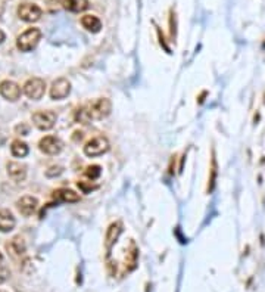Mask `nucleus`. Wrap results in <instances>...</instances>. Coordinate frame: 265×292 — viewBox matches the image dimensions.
<instances>
[{
	"instance_id": "nucleus-2",
	"label": "nucleus",
	"mask_w": 265,
	"mask_h": 292,
	"mask_svg": "<svg viewBox=\"0 0 265 292\" xmlns=\"http://www.w3.org/2000/svg\"><path fill=\"white\" fill-rule=\"evenodd\" d=\"M40 39H42V31H40V30L28 28L25 30V31L18 37L16 46H18V49L22 50V52H29V50H32V49L39 44Z\"/></svg>"
},
{
	"instance_id": "nucleus-12",
	"label": "nucleus",
	"mask_w": 265,
	"mask_h": 292,
	"mask_svg": "<svg viewBox=\"0 0 265 292\" xmlns=\"http://www.w3.org/2000/svg\"><path fill=\"white\" fill-rule=\"evenodd\" d=\"M52 198L58 202H78L80 195L71 189H58L53 192Z\"/></svg>"
},
{
	"instance_id": "nucleus-9",
	"label": "nucleus",
	"mask_w": 265,
	"mask_h": 292,
	"mask_svg": "<svg viewBox=\"0 0 265 292\" xmlns=\"http://www.w3.org/2000/svg\"><path fill=\"white\" fill-rule=\"evenodd\" d=\"M40 151L47 154V155H58L62 151V142L55 136H46L40 140Z\"/></svg>"
},
{
	"instance_id": "nucleus-23",
	"label": "nucleus",
	"mask_w": 265,
	"mask_h": 292,
	"mask_svg": "<svg viewBox=\"0 0 265 292\" xmlns=\"http://www.w3.org/2000/svg\"><path fill=\"white\" fill-rule=\"evenodd\" d=\"M49 6H56V5H59V3H62L63 0H44Z\"/></svg>"
},
{
	"instance_id": "nucleus-20",
	"label": "nucleus",
	"mask_w": 265,
	"mask_h": 292,
	"mask_svg": "<svg viewBox=\"0 0 265 292\" xmlns=\"http://www.w3.org/2000/svg\"><path fill=\"white\" fill-rule=\"evenodd\" d=\"M9 275H11L9 269L0 264V285H2L3 282H6V280H8V278H9Z\"/></svg>"
},
{
	"instance_id": "nucleus-24",
	"label": "nucleus",
	"mask_w": 265,
	"mask_h": 292,
	"mask_svg": "<svg viewBox=\"0 0 265 292\" xmlns=\"http://www.w3.org/2000/svg\"><path fill=\"white\" fill-rule=\"evenodd\" d=\"M5 37H6V36H5V33H3V31L0 30V43H3V40H5Z\"/></svg>"
},
{
	"instance_id": "nucleus-7",
	"label": "nucleus",
	"mask_w": 265,
	"mask_h": 292,
	"mask_svg": "<svg viewBox=\"0 0 265 292\" xmlns=\"http://www.w3.org/2000/svg\"><path fill=\"white\" fill-rule=\"evenodd\" d=\"M70 93H71V83L67 78H63V77L55 80L52 87H50V98L55 99V101L67 98Z\"/></svg>"
},
{
	"instance_id": "nucleus-19",
	"label": "nucleus",
	"mask_w": 265,
	"mask_h": 292,
	"mask_svg": "<svg viewBox=\"0 0 265 292\" xmlns=\"http://www.w3.org/2000/svg\"><path fill=\"white\" fill-rule=\"evenodd\" d=\"M101 174H102V168L99 165H90V167H87V170H86V176H87L88 179H91V180L97 179Z\"/></svg>"
},
{
	"instance_id": "nucleus-15",
	"label": "nucleus",
	"mask_w": 265,
	"mask_h": 292,
	"mask_svg": "<svg viewBox=\"0 0 265 292\" xmlns=\"http://www.w3.org/2000/svg\"><path fill=\"white\" fill-rule=\"evenodd\" d=\"M81 24L90 33H99L102 30V21L94 15H84L81 18Z\"/></svg>"
},
{
	"instance_id": "nucleus-25",
	"label": "nucleus",
	"mask_w": 265,
	"mask_h": 292,
	"mask_svg": "<svg viewBox=\"0 0 265 292\" xmlns=\"http://www.w3.org/2000/svg\"><path fill=\"white\" fill-rule=\"evenodd\" d=\"M2 260H3V255H2V252H0V263H2Z\"/></svg>"
},
{
	"instance_id": "nucleus-10",
	"label": "nucleus",
	"mask_w": 265,
	"mask_h": 292,
	"mask_svg": "<svg viewBox=\"0 0 265 292\" xmlns=\"http://www.w3.org/2000/svg\"><path fill=\"white\" fill-rule=\"evenodd\" d=\"M121 232H122V223L117 221V223H112V224L109 226V229H108V232H106V236H105V248H106L108 252L115 245V242L118 241Z\"/></svg>"
},
{
	"instance_id": "nucleus-11",
	"label": "nucleus",
	"mask_w": 265,
	"mask_h": 292,
	"mask_svg": "<svg viewBox=\"0 0 265 292\" xmlns=\"http://www.w3.org/2000/svg\"><path fill=\"white\" fill-rule=\"evenodd\" d=\"M18 210H19V213L22 214V216H25V217H29L36 210H37V205H39V201H37V198H34V196H22L18 202Z\"/></svg>"
},
{
	"instance_id": "nucleus-13",
	"label": "nucleus",
	"mask_w": 265,
	"mask_h": 292,
	"mask_svg": "<svg viewBox=\"0 0 265 292\" xmlns=\"http://www.w3.org/2000/svg\"><path fill=\"white\" fill-rule=\"evenodd\" d=\"M8 174L15 182H22L27 176V167L19 162H9L8 164Z\"/></svg>"
},
{
	"instance_id": "nucleus-18",
	"label": "nucleus",
	"mask_w": 265,
	"mask_h": 292,
	"mask_svg": "<svg viewBox=\"0 0 265 292\" xmlns=\"http://www.w3.org/2000/svg\"><path fill=\"white\" fill-rule=\"evenodd\" d=\"M11 152L16 158H24L28 155V146L21 140H14L12 146H11Z\"/></svg>"
},
{
	"instance_id": "nucleus-21",
	"label": "nucleus",
	"mask_w": 265,
	"mask_h": 292,
	"mask_svg": "<svg viewBox=\"0 0 265 292\" xmlns=\"http://www.w3.org/2000/svg\"><path fill=\"white\" fill-rule=\"evenodd\" d=\"M53 170H56V167H53ZM62 171H63V170H62V167H58V170H56V171H50V170H49V171H46V176H47V177H53V176H59Z\"/></svg>"
},
{
	"instance_id": "nucleus-22",
	"label": "nucleus",
	"mask_w": 265,
	"mask_h": 292,
	"mask_svg": "<svg viewBox=\"0 0 265 292\" xmlns=\"http://www.w3.org/2000/svg\"><path fill=\"white\" fill-rule=\"evenodd\" d=\"M16 132H22V134L25 136V134L28 133V127H27V126H18V127H16Z\"/></svg>"
},
{
	"instance_id": "nucleus-3",
	"label": "nucleus",
	"mask_w": 265,
	"mask_h": 292,
	"mask_svg": "<svg viewBox=\"0 0 265 292\" xmlns=\"http://www.w3.org/2000/svg\"><path fill=\"white\" fill-rule=\"evenodd\" d=\"M109 149H111L109 140L106 137H103V136H97V137H93L91 140H88L86 143L84 154L90 158H94V157H101L103 154H106Z\"/></svg>"
},
{
	"instance_id": "nucleus-16",
	"label": "nucleus",
	"mask_w": 265,
	"mask_h": 292,
	"mask_svg": "<svg viewBox=\"0 0 265 292\" xmlns=\"http://www.w3.org/2000/svg\"><path fill=\"white\" fill-rule=\"evenodd\" d=\"M62 5L70 12H83L90 6L88 0H63Z\"/></svg>"
},
{
	"instance_id": "nucleus-4",
	"label": "nucleus",
	"mask_w": 265,
	"mask_h": 292,
	"mask_svg": "<svg viewBox=\"0 0 265 292\" xmlns=\"http://www.w3.org/2000/svg\"><path fill=\"white\" fill-rule=\"evenodd\" d=\"M44 92H46V83L42 78H37V77L29 78L24 84V93L31 101H40L43 98Z\"/></svg>"
},
{
	"instance_id": "nucleus-17",
	"label": "nucleus",
	"mask_w": 265,
	"mask_h": 292,
	"mask_svg": "<svg viewBox=\"0 0 265 292\" xmlns=\"http://www.w3.org/2000/svg\"><path fill=\"white\" fill-rule=\"evenodd\" d=\"M6 247L9 251H12V254H15V255H22L25 252V244H24V239L21 236H15L11 241V244H8Z\"/></svg>"
},
{
	"instance_id": "nucleus-8",
	"label": "nucleus",
	"mask_w": 265,
	"mask_h": 292,
	"mask_svg": "<svg viewBox=\"0 0 265 292\" xmlns=\"http://www.w3.org/2000/svg\"><path fill=\"white\" fill-rule=\"evenodd\" d=\"M0 95L11 102H16L21 96V89L14 81L5 80L0 83Z\"/></svg>"
},
{
	"instance_id": "nucleus-26",
	"label": "nucleus",
	"mask_w": 265,
	"mask_h": 292,
	"mask_svg": "<svg viewBox=\"0 0 265 292\" xmlns=\"http://www.w3.org/2000/svg\"><path fill=\"white\" fill-rule=\"evenodd\" d=\"M0 292H5V291H0Z\"/></svg>"
},
{
	"instance_id": "nucleus-1",
	"label": "nucleus",
	"mask_w": 265,
	"mask_h": 292,
	"mask_svg": "<svg viewBox=\"0 0 265 292\" xmlns=\"http://www.w3.org/2000/svg\"><path fill=\"white\" fill-rule=\"evenodd\" d=\"M84 109L87 112L90 121H93V120H103V118H106L111 114L112 103L106 98H101V99H97L94 102L84 105Z\"/></svg>"
},
{
	"instance_id": "nucleus-5",
	"label": "nucleus",
	"mask_w": 265,
	"mask_h": 292,
	"mask_svg": "<svg viewBox=\"0 0 265 292\" xmlns=\"http://www.w3.org/2000/svg\"><path fill=\"white\" fill-rule=\"evenodd\" d=\"M32 123L39 130H50L56 123V114L52 111H39L32 114Z\"/></svg>"
},
{
	"instance_id": "nucleus-14",
	"label": "nucleus",
	"mask_w": 265,
	"mask_h": 292,
	"mask_svg": "<svg viewBox=\"0 0 265 292\" xmlns=\"http://www.w3.org/2000/svg\"><path fill=\"white\" fill-rule=\"evenodd\" d=\"M16 221L9 210H0V232H11Z\"/></svg>"
},
{
	"instance_id": "nucleus-6",
	"label": "nucleus",
	"mask_w": 265,
	"mask_h": 292,
	"mask_svg": "<svg viewBox=\"0 0 265 292\" xmlns=\"http://www.w3.org/2000/svg\"><path fill=\"white\" fill-rule=\"evenodd\" d=\"M43 14L42 8L34 3H22L18 8V16L25 22H36Z\"/></svg>"
}]
</instances>
